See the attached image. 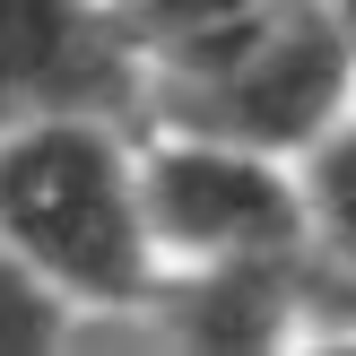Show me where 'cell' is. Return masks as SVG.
I'll return each instance as SVG.
<instances>
[{"label": "cell", "instance_id": "cell-2", "mask_svg": "<svg viewBox=\"0 0 356 356\" xmlns=\"http://www.w3.org/2000/svg\"><path fill=\"white\" fill-rule=\"evenodd\" d=\"M339 113H356V35L330 0H261L191 44L148 52L156 131L305 156Z\"/></svg>", "mask_w": 356, "mask_h": 356}, {"label": "cell", "instance_id": "cell-3", "mask_svg": "<svg viewBox=\"0 0 356 356\" xmlns=\"http://www.w3.org/2000/svg\"><path fill=\"white\" fill-rule=\"evenodd\" d=\"M139 209H148L165 270L235 261V252H305L313 243L296 156L200 139V131H156V122L139 131Z\"/></svg>", "mask_w": 356, "mask_h": 356}, {"label": "cell", "instance_id": "cell-1", "mask_svg": "<svg viewBox=\"0 0 356 356\" xmlns=\"http://www.w3.org/2000/svg\"><path fill=\"white\" fill-rule=\"evenodd\" d=\"M0 243L70 313H148L165 252L139 209V131L87 113L0 131Z\"/></svg>", "mask_w": 356, "mask_h": 356}, {"label": "cell", "instance_id": "cell-5", "mask_svg": "<svg viewBox=\"0 0 356 356\" xmlns=\"http://www.w3.org/2000/svg\"><path fill=\"white\" fill-rule=\"evenodd\" d=\"M156 322L191 356H270L322 313V243L305 252H235V261H183L156 287Z\"/></svg>", "mask_w": 356, "mask_h": 356}, {"label": "cell", "instance_id": "cell-9", "mask_svg": "<svg viewBox=\"0 0 356 356\" xmlns=\"http://www.w3.org/2000/svg\"><path fill=\"white\" fill-rule=\"evenodd\" d=\"M330 9H339V17H348V35H356V0H330Z\"/></svg>", "mask_w": 356, "mask_h": 356}, {"label": "cell", "instance_id": "cell-8", "mask_svg": "<svg viewBox=\"0 0 356 356\" xmlns=\"http://www.w3.org/2000/svg\"><path fill=\"white\" fill-rule=\"evenodd\" d=\"M113 9H122V26H131L148 52H165V44H191V35H209V26H226V17L261 9V0H113Z\"/></svg>", "mask_w": 356, "mask_h": 356}, {"label": "cell", "instance_id": "cell-4", "mask_svg": "<svg viewBox=\"0 0 356 356\" xmlns=\"http://www.w3.org/2000/svg\"><path fill=\"white\" fill-rule=\"evenodd\" d=\"M70 113L148 131V44L113 0H0V131Z\"/></svg>", "mask_w": 356, "mask_h": 356}, {"label": "cell", "instance_id": "cell-6", "mask_svg": "<svg viewBox=\"0 0 356 356\" xmlns=\"http://www.w3.org/2000/svg\"><path fill=\"white\" fill-rule=\"evenodd\" d=\"M296 174H305V209H313V243H322L339 270H356V113H339L322 139H313L305 156H296Z\"/></svg>", "mask_w": 356, "mask_h": 356}, {"label": "cell", "instance_id": "cell-7", "mask_svg": "<svg viewBox=\"0 0 356 356\" xmlns=\"http://www.w3.org/2000/svg\"><path fill=\"white\" fill-rule=\"evenodd\" d=\"M61 330H70V305L0 243V356H44L61 348Z\"/></svg>", "mask_w": 356, "mask_h": 356}]
</instances>
